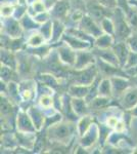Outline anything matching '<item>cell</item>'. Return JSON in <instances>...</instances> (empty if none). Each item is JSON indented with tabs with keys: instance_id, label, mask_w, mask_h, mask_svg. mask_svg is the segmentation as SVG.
<instances>
[{
	"instance_id": "cell-1",
	"label": "cell",
	"mask_w": 137,
	"mask_h": 154,
	"mask_svg": "<svg viewBox=\"0 0 137 154\" xmlns=\"http://www.w3.org/2000/svg\"><path fill=\"white\" fill-rule=\"evenodd\" d=\"M75 126L70 121H58L50 125L48 135L53 141L58 143L67 144L71 140L74 134Z\"/></svg>"
},
{
	"instance_id": "cell-2",
	"label": "cell",
	"mask_w": 137,
	"mask_h": 154,
	"mask_svg": "<svg viewBox=\"0 0 137 154\" xmlns=\"http://www.w3.org/2000/svg\"><path fill=\"white\" fill-rule=\"evenodd\" d=\"M116 21L115 23V34L119 37L120 39H127L129 36L131 35L130 31V26L126 22L125 17H124L123 12L120 9H117L116 11Z\"/></svg>"
},
{
	"instance_id": "cell-3",
	"label": "cell",
	"mask_w": 137,
	"mask_h": 154,
	"mask_svg": "<svg viewBox=\"0 0 137 154\" xmlns=\"http://www.w3.org/2000/svg\"><path fill=\"white\" fill-rule=\"evenodd\" d=\"M79 24H80V29L82 31H84L88 35L95 37V38L101 36L104 33L101 27H99L96 24V21H94L90 16H84L79 22Z\"/></svg>"
},
{
	"instance_id": "cell-4",
	"label": "cell",
	"mask_w": 137,
	"mask_h": 154,
	"mask_svg": "<svg viewBox=\"0 0 137 154\" xmlns=\"http://www.w3.org/2000/svg\"><path fill=\"white\" fill-rule=\"evenodd\" d=\"M99 134H100L99 126L95 125V123H92L90 128H88V131L81 137V142H80L81 146L85 149L91 148L97 142V140H98Z\"/></svg>"
},
{
	"instance_id": "cell-5",
	"label": "cell",
	"mask_w": 137,
	"mask_h": 154,
	"mask_svg": "<svg viewBox=\"0 0 137 154\" xmlns=\"http://www.w3.org/2000/svg\"><path fill=\"white\" fill-rule=\"evenodd\" d=\"M16 125H17V131H22V133L35 134L37 131L36 128H35L33 121H32V119L30 117L28 112L21 111V112L19 113L17 119H16Z\"/></svg>"
},
{
	"instance_id": "cell-6",
	"label": "cell",
	"mask_w": 137,
	"mask_h": 154,
	"mask_svg": "<svg viewBox=\"0 0 137 154\" xmlns=\"http://www.w3.org/2000/svg\"><path fill=\"white\" fill-rule=\"evenodd\" d=\"M94 56L95 54L92 53H88L85 51H77V59H76V63L74 65V68L76 70H83V69L87 68V67L93 65L95 64L94 61Z\"/></svg>"
},
{
	"instance_id": "cell-7",
	"label": "cell",
	"mask_w": 137,
	"mask_h": 154,
	"mask_svg": "<svg viewBox=\"0 0 137 154\" xmlns=\"http://www.w3.org/2000/svg\"><path fill=\"white\" fill-rule=\"evenodd\" d=\"M57 54H58V59L61 60V63L66 64L68 66L74 67L77 59V51L72 48L71 46L66 44V45L58 48V49H57Z\"/></svg>"
},
{
	"instance_id": "cell-8",
	"label": "cell",
	"mask_w": 137,
	"mask_h": 154,
	"mask_svg": "<svg viewBox=\"0 0 137 154\" xmlns=\"http://www.w3.org/2000/svg\"><path fill=\"white\" fill-rule=\"evenodd\" d=\"M80 71L81 73L79 74L78 78L76 79V82L78 84H83V85H92L97 75V69L95 65L93 64V65Z\"/></svg>"
},
{
	"instance_id": "cell-9",
	"label": "cell",
	"mask_w": 137,
	"mask_h": 154,
	"mask_svg": "<svg viewBox=\"0 0 137 154\" xmlns=\"http://www.w3.org/2000/svg\"><path fill=\"white\" fill-rule=\"evenodd\" d=\"M121 105L126 110H132L137 105V88H128L124 91L121 99Z\"/></svg>"
},
{
	"instance_id": "cell-10",
	"label": "cell",
	"mask_w": 137,
	"mask_h": 154,
	"mask_svg": "<svg viewBox=\"0 0 137 154\" xmlns=\"http://www.w3.org/2000/svg\"><path fill=\"white\" fill-rule=\"evenodd\" d=\"M95 56L98 57L99 59L103 60L104 62H108V63L112 64L114 66L117 67H121L120 61H119L117 54H115L113 48H97L94 53Z\"/></svg>"
},
{
	"instance_id": "cell-11",
	"label": "cell",
	"mask_w": 137,
	"mask_h": 154,
	"mask_svg": "<svg viewBox=\"0 0 137 154\" xmlns=\"http://www.w3.org/2000/svg\"><path fill=\"white\" fill-rule=\"evenodd\" d=\"M63 40L66 41L69 46L75 51H85L90 48V43L87 40H84L82 38H79L77 36H73L71 34L69 35H63Z\"/></svg>"
},
{
	"instance_id": "cell-12",
	"label": "cell",
	"mask_w": 137,
	"mask_h": 154,
	"mask_svg": "<svg viewBox=\"0 0 137 154\" xmlns=\"http://www.w3.org/2000/svg\"><path fill=\"white\" fill-rule=\"evenodd\" d=\"M7 21L4 24V28H5L6 34L10 38H19L22 35L23 32V26L22 24L17 21L16 19H9L6 18Z\"/></svg>"
},
{
	"instance_id": "cell-13",
	"label": "cell",
	"mask_w": 137,
	"mask_h": 154,
	"mask_svg": "<svg viewBox=\"0 0 137 154\" xmlns=\"http://www.w3.org/2000/svg\"><path fill=\"white\" fill-rule=\"evenodd\" d=\"M112 86H113V95L122 96L126 89L129 88V81L120 75L111 77Z\"/></svg>"
},
{
	"instance_id": "cell-14",
	"label": "cell",
	"mask_w": 137,
	"mask_h": 154,
	"mask_svg": "<svg viewBox=\"0 0 137 154\" xmlns=\"http://www.w3.org/2000/svg\"><path fill=\"white\" fill-rule=\"evenodd\" d=\"M113 49L115 51V54H117L119 61H120L121 67H125L127 60H128L129 54H130V48H128L127 43H124V42H119V43H116L113 45Z\"/></svg>"
},
{
	"instance_id": "cell-15",
	"label": "cell",
	"mask_w": 137,
	"mask_h": 154,
	"mask_svg": "<svg viewBox=\"0 0 137 154\" xmlns=\"http://www.w3.org/2000/svg\"><path fill=\"white\" fill-rule=\"evenodd\" d=\"M88 102L86 101L85 98H73L71 100L72 104V108H73L74 112L76 113L77 116H82L84 115H88L89 113V109L87 106Z\"/></svg>"
},
{
	"instance_id": "cell-16",
	"label": "cell",
	"mask_w": 137,
	"mask_h": 154,
	"mask_svg": "<svg viewBox=\"0 0 137 154\" xmlns=\"http://www.w3.org/2000/svg\"><path fill=\"white\" fill-rule=\"evenodd\" d=\"M70 9V3L68 1L61 0L57 1L51 9V16H53L56 20H59L61 18H64L67 16Z\"/></svg>"
},
{
	"instance_id": "cell-17",
	"label": "cell",
	"mask_w": 137,
	"mask_h": 154,
	"mask_svg": "<svg viewBox=\"0 0 137 154\" xmlns=\"http://www.w3.org/2000/svg\"><path fill=\"white\" fill-rule=\"evenodd\" d=\"M87 9H88V14L94 21L101 22L106 16V11H104V6L101 5L98 2L91 4V5H88Z\"/></svg>"
},
{
	"instance_id": "cell-18",
	"label": "cell",
	"mask_w": 137,
	"mask_h": 154,
	"mask_svg": "<svg viewBox=\"0 0 137 154\" xmlns=\"http://www.w3.org/2000/svg\"><path fill=\"white\" fill-rule=\"evenodd\" d=\"M91 85L72 84L69 88V95L73 98H86L90 91Z\"/></svg>"
},
{
	"instance_id": "cell-19",
	"label": "cell",
	"mask_w": 137,
	"mask_h": 154,
	"mask_svg": "<svg viewBox=\"0 0 137 154\" xmlns=\"http://www.w3.org/2000/svg\"><path fill=\"white\" fill-rule=\"evenodd\" d=\"M33 81H25L24 83H22L21 85H19V94L24 101H31L34 98V91H35V86L33 85Z\"/></svg>"
},
{
	"instance_id": "cell-20",
	"label": "cell",
	"mask_w": 137,
	"mask_h": 154,
	"mask_svg": "<svg viewBox=\"0 0 137 154\" xmlns=\"http://www.w3.org/2000/svg\"><path fill=\"white\" fill-rule=\"evenodd\" d=\"M30 117H31L32 121H33L35 128H36L37 131H40L42 128H43L44 123H45V116L43 115V113H41L40 111L37 108H30V110L28 111Z\"/></svg>"
},
{
	"instance_id": "cell-21",
	"label": "cell",
	"mask_w": 137,
	"mask_h": 154,
	"mask_svg": "<svg viewBox=\"0 0 137 154\" xmlns=\"http://www.w3.org/2000/svg\"><path fill=\"white\" fill-rule=\"evenodd\" d=\"M97 94L98 96L108 97V98H111L113 96V86H112L111 78L101 79L98 88H97Z\"/></svg>"
},
{
	"instance_id": "cell-22",
	"label": "cell",
	"mask_w": 137,
	"mask_h": 154,
	"mask_svg": "<svg viewBox=\"0 0 137 154\" xmlns=\"http://www.w3.org/2000/svg\"><path fill=\"white\" fill-rule=\"evenodd\" d=\"M95 45L97 48H109L114 45V38L111 34L103 33L101 36L97 37L95 40Z\"/></svg>"
},
{
	"instance_id": "cell-23",
	"label": "cell",
	"mask_w": 137,
	"mask_h": 154,
	"mask_svg": "<svg viewBox=\"0 0 137 154\" xmlns=\"http://www.w3.org/2000/svg\"><path fill=\"white\" fill-rule=\"evenodd\" d=\"M93 123V118L89 115H84L82 116V118L79 120L78 125L76 126V130L79 133L80 137H82L84 134L88 131V128H90V125Z\"/></svg>"
},
{
	"instance_id": "cell-24",
	"label": "cell",
	"mask_w": 137,
	"mask_h": 154,
	"mask_svg": "<svg viewBox=\"0 0 137 154\" xmlns=\"http://www.w3.org/2000/svg\"><path fill=\"white\" fill-rule=\"evenodd\" d=\"M11 51H9V49H1V63L14 69L16 67V61Z\"/></svg>"
},
{
	"instance_id": "cell-25",
	"label": "cell",
	"mask_w": 137,
	"mask_h": 154,
	"mask_svg": "<svg viewBox=\"0 0 137 154\" xmlns=\"http://www.w3.org/2000/svg\"><path fill=\"white\" fill-rule=\"evenodd\" d=\"M109 103H111V98L97 96L96 98L93 99L89 104H90L91 108H93L94 110H100V109H103V108H106V107H108Z\"/></svg>"
},
{
	"instance_id": "cell-26",
	"label": "cell",
	"mask_w": 137,
	"mask_h": 154,
	"mask_svg": "<svg viewBox=\"0 0 137 154\" xmlns=\"http://www.w3.org/2000/svg\"><path fill=\"white\" fill-rule=\"evenodd\" d=\"M64 26L59 20H54L53 21V28H52V37L50 40L52 42L57 41L61 36L64 35Z\"/></svg>"
},
{
	"instance_id": "cell-27",
	"label": "cell",
	"mask_w": 137,
	"mask_h": 154,
	"mask_svg": "<svg viewBox=\"0 0 137 154\" xmlns=\"http://www.w3.org/2000/svg\"><path fill=\"white\" fill-rule=\"evenodd\" d=\"M45 40V37L42 35L41 33H33L30 36L28 40V45L31 46V48H37V46H40L42 44H44Z\"/></svg>"
},
{
	"instance_id": "cell-28",
	"label": "cell",
	"mask_w": 137,
	"mask_h": 154,
	"mask_svg": "<svg viewBox=\"0 0 137 154\" xmlns=\"http://www.w3.org/2000/svg\"><path fill=\"white\" fill-rule=\"evenodd\" d=\"M11 113H12L11 102L8 99H6L4 96H2L1 94V116H3L5 118L6 116H8Z\"/></svg>"
},
{
	"instance_id": "cell-29",
	"label": "cell",
	"mask_w": 137,
	"mask_h": 154,
	"mask_svg": "<svg viewBox=\"0 0 137 154\" xmlns=\"http://www.w3.org/2000/svg\"><path fill=\"white\" fill-rule=\"evenodd\" d=\"M52 28H53V22L51 21H47L45 23L41 24L40 27V32L41 34L45 37L46 40H49L52 37Z\"/></svg>"
},
{
	"instance_id": "cell-30",
	"label": "cell",
	"mask_w": 137,
	"mask_h": 154,
	"mask_svg": "<svg viewBox=\"0 0 137 154\" xmlns=\"http://www.w3.org/2000/svg\"><path fill=\"white\" fill-rule=\"evenodd\" d=\"M100 27L104 33L111 34V35H114L115 34V23L111 19L104 18L103 21L100 22Z\"/></svg>"
},
{
	"instance_id": "cell-31",
	"label": "cell",
	"mask_w": 137,
	"mask_h": 154,
	"mask_svg": "<svg viewBox=\"0 0 137 154\" xmlns=\"http://www.w3.org/2000/svg\"><path fill=\"white\" fill-rule=\"evenodd\" d=\"M21 24H22V26L27 29H33V28H36V27L39 26V24L35 21L34 18H31V17L28 16V14H25L23 18H22Z\"/></svg>"
},
{
	"instance_id": "cell-32",
	"label": "cell",
	"mask_w": 137,
	"mask_h": 154,
	"mask_svg": "<svg viewBox=\"0 0 137 154\" xmlns=\"http://www.w3.org/2000/svg\"><path fill=\"white\" fill-rule=\"evenodd\" d=\"M40 80L44 83V85L52 86V88H55V86L58 85L57 79L53 75H50V74H44V75H41Z\"/></svg>"
},
{
	"instance_id": "cell-33",
	"label": "cell",
	"mask_w": 137,
	"mask_h": 154,
	"mask_svg": "<svg viewBox=\"0 0 137 154\" xmlns=\"http://www.w3.org/2000/svg\"><path fill=\"white\" fill-rule=\"evenodd\" d=\"M32 9L34 11L35 16L38 14H41V12L46 11L47 7L45 5V2L44 0H34L32 2Z\"/></svg>"
},
{
	"instance_id": "cell-34",
	"label": "cell",
	"mask_w": 137,
	"mask_h": 154,
	"mask_svg": "<svg viewBox=\"0 0 137 154\" xmlns=\"http://www.w3.org/2000/svg\"><path fill=\"white\" fill-rule=\"evenodd\" d=\"M39 104L41 105V107L45 109H50V107L53 105V99L51 98L49 95H42L40 100H39Z\"/></svg>"
},
{
	"instance_id": "cell-35",
	"label": "cell",
	"mask_w": 137,
	"mask_h": 154,
	"mask_svg": "<svg viewBox=\"0 0 137 154\" xmlns=\"http://www.w3.org/2000/svg\"><path fill=\"white\" fill-rule=\"evenodd\" d=\"M10 67L8 66H5L1 65V80H3L4 82H8L11 78V74H12V71H11Z\"/></svg>"
},
{
	"instance_id": "cell-36",
	"label": "cell",
	"mask_w": 137,
	"mask_h": 154,
	"mask_svg": "<svg viewBox=\"0 0 137 154\" xmlns=\"http://www.w3.org/2000/svg\"><path fill=\"white\" fill-rule=\"evenodd\" d=\"M127 45H128V48H130L131 51L137 53V33L131 34L127 38Z\"/></svg>"
},
{
	"instance_id": "cell-37",
	"label": "cell",
	"mask_w": 137,
	"mask_h": 154,
	"mask_svg": "<svg viewBox=\"0 0 137 154\" xmlns=\"http://www.w3.org/2000/svg\"><path fill=\"white\" fill-rule=\"evenodd\" d=\"M136 65H137V53H135V51H130L125 67L127 69H132Z\"/></svg>"
},
{
	"instance_id": "cell-38",
	"label": "cell",
	"mask_w": 137,
	"mask_h": 154,
	"mask_svg": "<svg viewBox=\"0 0 137 154\" xmlns=\"http://www.w3.org/2000/svg\"><path fill=\"white\" fill-rule=\"evenodd\" d=\"M14 14V7L10 5V4H5L1 6V17L3 18H9L11 14Z\"/></svg>"
},
{
	"instance_id": "cell-39",
	"label": "cell",
	"mask_w": 137,
	"mask_h": 154,
	"mask_svg": "<svg viewBox=\"0 0 137 154\" xmlns=\"http://www.w3.org/2000/svg\"><path fill=\"white\" fill-rule=\"evenodd\" d=\"M48 19H49V14H48V12H46V11L41 12V14H36V16L34 17V20L38 24L45 23V22L48 21Z\"/></svg>"
},
{
	"instance_id": "cell-40",
	"label": "cell",
	"mask_w": 137,
	"mask_h": 154,
	"mask_svg": "<svg viewBox=\"0 0 137 154\" xmlns=\"http://www.w3.org/2000/svg\"><path fill=\"white\" fill-rule=\"evenodd\" d=\"M119 120L117 117H115V116H111V117H109L106 119V125L109 128H116V125H118Z\"/></svg>"
},
{
	"instance_id": "cell-41",
	"label": "cell",
	"mask_w": 137,
	"mask_h": 154,
	"mask_svg": "<svg viewBox=\"0 0 137 154\" xmlns=\"http://www.w3.org/2000/svg\"><path fill=\"white\" fill-rule=\"evenodd\" d=\"M98 3H100L101 5L103 6H106V7H111V6H114L116 5V1L117 0H96Z\"/></svg>"
},
{
	"instance_id": "cell-42",
	"label": "cell",
	"mask_w": 137,
	"mask_h": 154,
	"mask_svg": "<svg viewBox=\"0 0 137 154\" xmlns=\"http://www.w3.org/2000/svg\"><path fill=\"white\" fill-rule=\"evenodd\" d=\"M131 112H132V114H133L134 116H137V105H136L135 107H134L133 109H132Z\"/></svg>"
}]
</instances>
